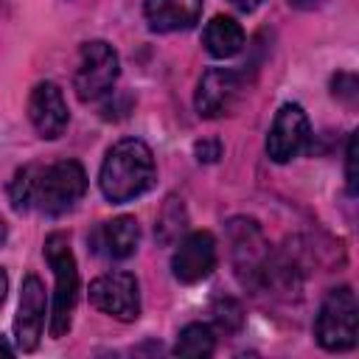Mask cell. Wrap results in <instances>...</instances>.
I'll return each mask as SVG.
<instances>
[{"label": "cell", "instance_id": "obj_1", "mask_svg": "<svg viewBox=\"0 0 359 359\" xmlns=\"http://www.w3.org/2000/svg\"><path fill=\"white\" fill-rule=\"evenodd\" d=\"M154 174L157 171L151 149L137 137H126L107 151L98 171V185L112 205H123L146 194L154 185Z\"/></svg>", "mask_w": 359, "mask_h": 359}, {"label": "cell", "instance_id": "obj_2", "mask_svg": "<svg viewBox=\"0 0 359 359\" xmlns=\"http://www.w3.org/2000/svg\"><path fill=\"white\" fill-rule=\"evenodd\" d=\"M45 261L53 269L56 289H53V314H50V337H65L70 331L73 309L79 300V269L70 250V238L65 233H50L45 238Z\"/></svg>", "mask_w": 359, "mask_h": 359}, {"label": "cell", "instance_id": "obj_3", "mask_svg": "<svg viewBox=\"0 0 359 359\" xmlns=\"http://www.w3.org/2000/svg\"><path fill=\"white\" fill-rule=\"evenodd\" d=\"M87 191V174L76 160H59L45 168H36L34 205L48 216L70 210Z\"/></svg>", "mask_w": 359, "mask_h": 359}, {"label": "cell", "instance_id": "obj_4", "mask_svg": "<svg viewBox=\"0 0 359 359\" xmlns=\"http://www.w3.org/2000/svg\"><path fill=\"white\" fill-rule=\"evenodd\" d=\"M359 303L351 286L331 289L317 311L314 337L325 351H351L356 345Z\"/></svg>", "mask_w": 359, "mask_h": 359}, {"label": "cell", "instance_id": "obj_5", "mask_svg": "<svg viewBox=\"0 0 359 359\" xmlns=\"http://www.w3.org/2000/svg\"><path fill=\"white\" fill-rule=\"evenodd\" d=\"M227 236H230V255H233L238 280L250 289L266 286V269H269L272 252H269V244H266L258 222L255 219H230Z\"/></svg>", "mask_w": 359, "mask_h": 359}, {"label": "cell", "instance_id": "obj_6", "mask_svg": "<svg viewBox=\"0 0 359 359\" xmlns=\"http://www.w3.org/2000/svg\"><path fill=\"white\" fill-rule=\"evenodd\" d=\"M118 73H121V62L109 42L104 39L84 42L79 53V67L73 73V90L81 101H98L112 90Z\"/></svg>", "mask_w": 359, "mask_h": 359}, {"label": "cell", "instance_id": "obj_7", "mask_svg": "<svg viewBox=\"0 0 359 359\" xmlns=\"http://www.w3.org/2000/svg\"><path fill=\"white\" fill-rule=\"evenodd\" d=\"M90 303L121 323H135L140 317L137 278L132 272H107L95 278L90 283Z\"/></svg>", "mask_w": 359, "mask_h": 359}, {"label": "cell", "instance_id": "obj_8", "mask_svg": "<svg viewBox=\"0 0 359 359\" xmlns=\"http://www.w3.org/2000/svg\"><path fill=\"white\" fill-rule=\"evenodd\" d=\"M311 137L309 115L300 104H283L266 135V154L272 163H289L297 157Z\"/></svg>", "mask_w": 359, "mask_h": 359}, {"label": "cell", "instance_id": "obj_9", "mask_svg": "<svg viewBox=\"0 0 359 359\" xmlns=\"http://www.w3.org/2000/svg\"><path fill=\"white\" fill-rule=\"evenodd\" d=\"M241 93V79L236 70L227 67H210L202 73L199 84H196V112L199 118H222L227 115Z\"/></svg>", "mask_w": 359, "mask_h": 359}, {"label": "cell", "instance_id": "obj_10", "mask_svg": "<svg viewBox=\"0 0 359 359\" xmlns=\"http://www.w3.org/2000/svg\"><path fill=\"white\" fill-rule=\"evenodd\" d=\"M216 269V238L208 230L185 236L171 258V272L180 283H199Z\"/></svg>", "mask_w": 359, "mask_h": 359}, {"label": "cell", "instance_id": "obj_11", "mask_svg": "<svg viewBox=\"0 0 359 359\" xmlns=\"http://www.w3.org/2000/svg\"><path fill=\"white\" fill-rule=\"evenodd\" d=\"M45 309H48V297H45L42 280L36 275H25L22 289H20L17 317H14V339L20 351H34L39 345L42 325H45Z\"/></svg>", "mask_w": 359, "mask_h": 359}, {"label": "cell", "instance_id": "obj_12", "mask_svg": "<svg viewBox=\"0 0 359 359\" xmlns=\"http://www.w3.org/2000/svg\"><path fill=\"white\" fill-rule=\"evenodd\" d=\"M28 118H31L34 129L39 132V137H45V140H56L67 129V104H65V95H62L59 84L39 81L31 90Z\"/></svg>", "mask_w": 359, "mask_h": 359}, {"label": "cell", "instance_id": "obj_13", "mask_svg": "<svg viewBox=\"0 0 359 359\" xmlns=\"http://www.w3.org/2000/svg\"><path fill=\"white\" fill-rule=\"evenodd\" d=\"M143 14L149 20V28L157 34L188 31L199 22L202 0H146Z\"/></svg>", "mask_w": 359, "mask_h": 359}, {"label": "cell", "instance_id": "obj_14", "mask_svg": "<svg viewBox=\"0 0 359 359\" xmlns=\"http://www.w3.org/2000/svg\"><path fill=\"white\" fill-rule=\"evenodd\" d=\"M202 42H205V48H208L210 56L227 59V56H236V53L244 48V28H241L233 17L216 14V17L205 25Z\"/></svg>", "mask_w": 359, "mask_h": 359}, {"label": "cell", "instance_id": "obj_15", "mask_svg": "<svg viewBox=\"0 0 359 359\" xmlns=\"http://www.w3.org/2000/svg\"><path fill=\"white\" fill-rule=\"evenodd\" d=\"M140 227L135 216H118L101 227V244L109 258H129L137 250Z\"/></svg>", "mask_w": 359, "mask_h": 359}, {"label": "cell", "instance_id": "obj_16", "mask_svg": "<svg viewBox=\"0 0 359 359\" xmlns=\"http://www.w3.org/2000/svg\"><path fill=\"white\" fill-rule=\"evenodd\" d=\"M213 351H216V337H213L210 325H205V323L185 325L180 331L177 342H174V353L177 356H194V359H199V356H210Z\"/></svg>", "mask_w": 359, "mask_h": 359}, {"label": "cell", "instance_id": "obj_17", "mask_svg": "<svg viewBox=\"0 0 359 359\" xmlns=\"http://www.w3.org/2000/svg\"><path fill=\"white\" fill-rule=\"evenodd\" d=\"M36 168L39 165H25L14 174L11 185H8V199L14 205V210H28L34 205V182H36Z\"/></svg>", "mask_w": 359, "mask_h": 359}, {"label": "cell", "instance_id": "obj_18", "mask_svg": "<svg viewBox=\"0 0 359 359\" xmlns=\"http://www.w3.org/2000/svg\"><path fill=\"white\" fill-rule=\"evenodd\" d=\"M210 314H213V323L224 331V334H233V331H238L241 328V306L233 300V297H224V300H216L213 303V309H210Z\"/></svg>", "mask_w": 359, "mask_h": 359}, {"label": "cell", "instance_id": "obj_19", "mask_svg": "<svg viewBox=\"0 0 359 359\" xmlns=\"http://www.w3.org/2000/svg\"><path fill=\"white\" fill-rule=\"evenodd\" d=\"M331 87H334V95H339L342 101L353 104V98H356V79H353L351 73H339V76H334Z\"/></svg>", "mask_w": 359, "mask_h": 359}, {"label": "cell", "instance_id": "obj_20", "mask_svg": "<svg viewBox=\"0 0 359 359\" xmlns=\"http://www.w3.org/2000/svg\"><path fill=\"white\" fill-rule=\"evenodd\" d=\"M345 180H348V194H356V135L348 137V151H345Z\"/></svg>", "mask_w": 359, "mask_h": 359}, {"label": "cell", "instance_id": "obj_21", "mask_svg": "<svg viewBox=\"0 0 359 359\" xmlns=\"http://www.w3.org/2000/svg\"><path fill=\"white\" fill-rule=\"evenodd\" d=\"M196 157H199V163H216L222 157V143L219 140H202V143H196Z\"/></svg>", "mask_w": 359, "mask_h": 359}, {"label": "cell", "instance_id": "obj_22", "mask_svg": "<svg viewBox=\"0 0 359 359\" xmlns=\"http://www.w3.org/2000/svg\"><path fill=\"white\" fill-rule=\"evenodd\" d=\"M230 3H233L238 11H252V8H258L261 0H230Z\"/></svg>", "mask_w": 359, "mask_h": 359}, {"label": "cell", "instance_id": "obj_23", "mask_svg": "<svg viewBox=\"0 0 359 359\" xmlns=\"http://www.w3.org/2000/svg\"><path fill=\"white\" fill-rule=\"evenodd\" d=\"M6 292H8V278H6V269H0V306L6 303Z\"/></svg>", "mask_w": 359, "mask_h": 359}, {"label": "cell", "instance_id": "obj_24", "mask_svg": "<svg viewBox=\"0 0 359 359\" xmlns=\"http://www.w3.org/2000/svg\"><path fill=\"white\" fill-rule=\"evenodd\" d=\"M286 3H289L292 8H311L317 0H286Z\"/></svg>", "mask_w": 359, "mask_h": 359}, {"label": "cell", "instance_id": "obj_25", "mask_svg": "<svg viewBox=\"0 0 359 359\" xmlns=\"http://www.w3.org/2000/svg\"><path fill=\"white\" fill-rule=\"evenodd\" d=\"M0 353H3V356H11V353H14V348H11V345H8L3 337H0Z\"/></svg>", "mask_w": 359, "mask_h": 359}, {"label": "cell", "instance_id": "obj_26", "mask_svg": "<svg viewBox=\"0 0 359 359\" xmlns=\"http://www.w3.org/2000/svg\"><path fill=\"white\" fill-rule=\"evenodd\" d=\"M3 238H6V222H3V216H0V244H3Z\"/></svg>", "mask_w": 359, "mask_h": 359}]
</instances>
